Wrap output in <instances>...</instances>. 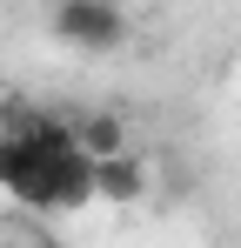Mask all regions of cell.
Listing matches in <instances>:
<instances>
[{
    "label": "cell",
    "instance_id": "cell-1",
    "mask_svg": "<svg viewBox=\"0 0 241 248\" xmlns=\"http://www.w3.org/2000/svg\"><path fill=\"white\" fill-rule=\"evenodd\" d=\"M54 34L80 54H107L127 41V14L114 0H54Z\"/></svg>",
    "mask_w": 241,
    "mask_h": 248
},
{
    "label": "cell",
    "instance_id": "cell-2",
    "mask_svg": "<svg viewBox=\"0 0 241 248\" xmlns=\"http://www.w3.org/2000/svg\"><path fill=\"white\" fill-rule=\"evenodd\" d=\"M94 195L101 202H148V161L134 148L114 161H94Z\"/></svg>",
    "mask_w": 241,
    "mask_h": 248
},
{
    "label": "cell",
    "instance_id": "cell-3",
    "mask_svg": "<svg viewBox=\"0 0 241 248\" xmlns=\"http://www.w3.org/2000/svg\"><path fill=\"white\" fill-rule=\"evenodd\" d=\"M74 127V148L87 155V161H114V155H127V127L114 121V114H80Z\"/></svg>",
    "mask_w": 241,
    "mask_h": 248
}]
</instances>
